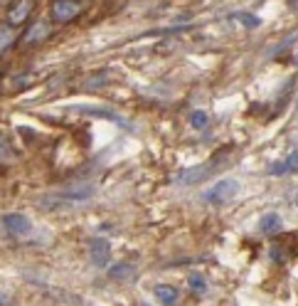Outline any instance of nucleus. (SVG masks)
<instances>
[{
  "mask_svg": "<svg viewBox=\"0 0 298 306\" xmlns=\"http://www.w3.org/2000/svg\"><path fill=\"white\" fill-rule=\"evenodd\" d=\"M286 168H288V170H296L298 168V151H291V153L286 156Z\"/></svg>",
  "mask_w": 298,
  "mask_h": 306,
  "instance_id": "dca6fc26",
  "label": "nucleus"
},
{
  "mask_svg": "<svg viewBox=\"0 0 298 306\" xmlns=\"http://www.w3.org/2000/svg\"><path fill=\"white\" fill-rule=\"evenodd\" d=\"M96 193V186L94 183H74V186H67V188L57 190V193H47L42 198H37V208L42 210H69V208H77L82 203H89Z\"/></svg>",
  "mask_w": 298,
  "mask_h": 306,
  "instance_id": "f257e3e1",
  "label": "nucleus"
},
{
  "mask_svg": "<svg viewBox=\"0 0 298 306\" xmlns=\"http://www.w3.org/2000/svg\"><path fill=\"white\" fill-rule=\"evenodd\" d=\"M259 230H261V232H266V235L278 232V230H281V215H276V212L264 215V217H261V222H259Z\"/></svg>",
  "mask_w": 298,
  "mask_h": 306,
  "instance_id": "9b49d317",
  "label": "nucleus"
},
{
  "mask_svg": "<svg viewBox=\"0 0 298 306\" xmlns=\"http://www.w3.org/2000/svg\"><path fill=\"white\" fill-rule=\"evenodd\" d=\"M47 35H49V27H47V23H35L27 32H25V42L27 45H35V42H42Z\"/></svg>",
  "mask_w": 298,
  "mask_h": 306,
  "instance_id": "9d476101",
  "label": "nucleus"
},
{
  "mask_svg": "<svg viewBox=\"0 0 298 306\" xmlns=\"http://www.w3.org/2000/svg\"><path fill=\"white\" fill-rule=\"evenodd\" d=\"M283 173H288V168H286V161H278V163L271 165V175H283Z\"/></svg>",
  "mask_w": 298,
  "mask_h": 306,
  "instance_id": "f3484780",
  "label": "nucleus"
},
{
  "mask_svg": "<svg viewBox=\"0 0 298 306\" xmlns=\"http://www.w3.org/2000/svg\"><path fill=\"white\" fill-rule=\"evenodd\" d=\"M3 230L10 237H18V235H27L32 230V225L20 212H8V215H3Z\"/></svg>",
  "mask_w": 298,
  "mask_h": 306,
  "instance_id": "20e7f679",
  "label": "nucleus"
},
{
  "mask_svg": "<svg viewBox=\"0 0 298 306\" xmlns=\"http://www.w3.org/2000/svg\"><path fill=\"white\" fill-rule=\"evenodd\" d=\"M222 165V161H209V163H202V165H195V168H185V170H180L178 175H175V183L178 186H192V183H200V180H205V178H209L212 173H217Z\"/></svg>",
  "mask_w": 298,
  "mask_h": 306,
  "instance_id": "7ed1b4c3",
  "label": "nucleus"
},
{
  "mask_svg": "<svg viewBox=\"0 0 298 306\" xmlns=\"http://www.w3.org/2000/svg\"><path fill=\"white\" fill-rule=\"evenodd\" d=\"M207 121H209V118H207L205 111H192V114H190V126H192V129H205Z\"/></svg>",
  "mask_w": 298,
  "mask_h": 306,
  "instance_id": "2eb2a0df",
  "label": "nucleus"
},
{
  "mask_svg": "<svg viewBox=\"0 0 298 306\" xmlns=\"http://www.w3.org/2000/svg\"><path fill=\"white\" fill-rule=\"evenodd\" d=\"M30 10H32V3H15L10 10H8V25L13 27V25H20L30 15Z\"/></svg>",
  "mask_w": 298,
  "mask_h": 306,
  "instance_id": "1a4fd4ad",
  "label": "nucleus"
},
{
  "mask_svg": "<svg viewBox=\"0 0 298 306\" xmlns=\"http://www.w3.org/2000/svg\"><path fill=\"white\" fill-rule=\"evenodd\" d=\"M271 257H274L276 262H281V259H283V252H281L278 247H271Z\"/></svg>",
  "mask_w": 298,
  "mask_h": 306,
  "instance_id": "6ab92c4d",
  "label": "nucleus"
},
{
  "mask_svg": "<svg viewBox=\"0 0 298 306\" xmlns=\"http://www.w3.org/2000/svg\"><path fill=\"white\" fill-rule=\"evenodd\" d=\"M89 255H92V262L96 267H106L109 264V257H111V247L104 237H94L89 242Z\"/></svg>",
  "mask_w": 298,
  "mask_h": 306,
  "instance_id": "423d86ee",
  "label": "nucleus"
},
{
  "mask_svg": "<svg viewBox=\"0 0 298 306\" xmlns=\"http://www.w3.org/2000/svg\"><path fill=\"white\" fill-rule=\"evenodd\" d=\"M232 18L239 20L242 25H247V27H259V25H261V20H259L256 15H252V13H234Z\"/></svg>",
  "mask_w": 298,
  "mask_h": 306,
  "instance_id": "4468645a",
  "label": "nucleus"
},
{
  "mask_svg": "<svg viewBox=\"0 0 298 306\" xmlns=\"http://www.w3.org/2000/svg\"><path fill=\"white\" fill-rule=\"evenodd\" d=\"M153 294H156L158 304H163V306H175L178 304V296H180V291L175 286H170V284H158L153 289Z\"/></svg>",
  "mask_w": 298,
  "mask_h": 306,
  "instance_id": "6e6552de",
  "label": "nucleus"
},
{
  "mask_svg": "<svg viewBox=\"0 0 298 306\" xmlns=\"http://www.w3.org/2000/svg\"><path fill=\"white\" fill-rule=\"evenodd\" d=\"M187 284H190V289L192 291H197V294H202V291H207V282L202 274H190L187 277Z\"/></svg>",
  "mask_w": 298,
  "mask_h": 306,
  "instance_id": "ddd939ff",
  "label": "nucleus"
},
{
  "mask_svg": "<svg viewBox=\"0 0 298 306\" xmlns=\"http://www.w3.org/2000/svg\"><path fill=\"white\" fill-rule=\"evenodd\" d=\"M77 111L79 114H89V116H99V118H109V121H114L118 126H126V129H131V124L126 121L123 116H118L116 111L111 109H101V106H77Z\"/></svg>",
  "mask_w": 298,
  "mask_h": 306,
  "instance_id": "0eeeda50",
  "label": "nucleus"
},
{
  "mask_svg": "<svg viewBox=\"0 0 298 306\" xmlns=\"http://www.w3.org/2000/svg\"><path fill=\"white\" fill-rule=\"evenodd\" d=\"M133 274H136V267L133 264H116L109 269V277L111 279H133Z\"/></svg>",
  "mask_w": 298,
  "mask_h": 306,
  "instance_id": "f8f14e48",
  "label": "nucleus"
},
{
  "mask_svg": "<svg viewBox=\"0 0 298 306\" xmlns=\"http://www.w3.org/2000/svg\"><path fill=\"white\" fill-rule=\"evenodd\" d=\"M237 193H239V183L234 178H222L212 188H207L202 193V200L209 203V205H225V203H230Z\"/></svg>",
  "mask_w": 298,
  "mask_h": 306,
  "instance_id": "f03ea898",
  "label": "nucleus"
},
{
  "mask_svg": "<svg viewBox=\"0 0 298 306\" xmlns=\"http://www.w3.org/2000/svg\"><path fill=\"white\" fill-rule=\"evenodd\" d=\"M79 10H82V5H79V3L57 0V3L52 5V20H57V23H69L71 18H77V15H79Z\"/></svg>",
  "mask_w": 298,
  "mask_h": 306,
  "instance_id": "39448f33",
  "label": "nucleus"
},
{
  "mask_svg": "<svg viewBox=\"0 0 298 306\" xmlns=\"http://www.w3.org/2000/svg\"><path fill=\"white\" fill-rule=\"evenodd\" d=\"M8 47H10V25L3 27V52H5Z\"/></svg>",
  "mask_w": 298,
  "mask_h": 306,
  "instance_id": "a211bd4d",
  "label": "nucleus"
}]
</instances>
